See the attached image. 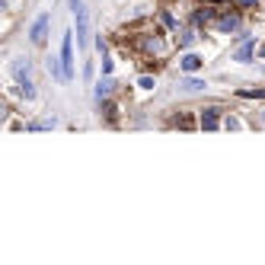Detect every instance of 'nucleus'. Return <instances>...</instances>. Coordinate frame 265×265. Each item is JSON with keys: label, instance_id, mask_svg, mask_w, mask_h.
Here are the masks:
<instances>
[{"label": "nucleus", "instance_id": "7", "mask_svg": "<svg viewBox=\"0 0 265 265\" xmlns=\"http://www.w3.org/2000/svg\"><path fill=\"white\" fill-rule=\"evenodd\" d=\"M218 29H221V32H233V29H240V16H221V19H218Z\"/></svg>", "mask_w": 265, "mask_h": 265}, {"label": "nucleus", "instance_id": "5", "mask_svg": "<svg viewBox=\"0 0 265 265\" xmlns=\"http://www.w3.org/2000/svg\"><path fill=\"white\" fill-rule=\"evenodd\" d=\"M29 61H26V58H16V61H13V77L19 80V83H26L29 80Z\"/></svg>", "mask_w": 265, "mask_h": 265}, {"label": "nucleus", "instance_id": "13", "mask_svg": "<svg viewBox=\"0 0 265 265\" xmlns=\"http://www.w3.org/2000/svg\"><path fill=\"white\" fill-rule=\"evenodd\" d=\"M102 112H105V118H115V105H112V102H105V105H102Z\"/></svg>", "mask_w": 265, "mask_h": 265}, {"label": "nucleus", "instance_id": "15", "mask_svg": "<svg viewBox=\"0 0 265 265\" xmlns=\"http://www.w3.org/2000/svg\"><path fill=\"white\" fill-rule=\"evenodd\" d=\"M259 0H236V7H256Z\"/></svg>", "mask_w": 265, "mask_h": 265}, {"label": "nucleus", "instance_id": "2", "mask_svg": "<svg viewBox=\"0 0 265 265\" xmlns=\"http://www.w3.org/2000/svg\"><path fill=\"white\" fill-rule=\"evenodd\" d=\"M61 64H64V80H70V74H74V32H64V42H61Z\"/></svg>", "mask_w": 265, "mask_h": 265}, {"label": "nucleus", "instance_id": "8", "mask_svg": "<svg viewBox=\"0 0 265 265\" xmlns=\"http://www.w3.org/2000/svg\"><path fill=\"white\" fill-rule=\"evenodd\" d=\"M249 58H252V42H243V45H240V51H236V61H249Z\"/></svg>", "mask_w": 265, "mask_h": 265}, {"label": "nucleus", "instance_id": "18", "mask_svg": "<svg viewBox=\"0 0 265 265\" xmlns=\"http://www.w3.org/2000/svg\"><path fill=\"white\" fill-rule=\"evenodd\" d=\"M262 122H265V112H262Z\"/></svg>", "mask_w": 265, "mask_h": 265}, {"label": "nucleus", "instance_id": "14", "mask_svg": "<svg viewBox=\"0 0 265 265\" xmlns=\"http://www.w3.org/2000/svg\"><path fill=\"white\" fill-rule=\"evenodd\" d=\"M83 77H87V80L93 77V61H87V64H83Z\"/></svg>", "mask_w": 265, "mask_h": 265}, {"label": "nucleus", "instance_id": "17", "mask_svg": "<svg viewBox=\"0 0 265 265\" xmlns=\"http://www.w3.org/2000/svg\"><path fill=\"white\" fill-rule=\"evenodd\" d=\"M259 55H262V58H265V48H262V51H259Z\"/></svg>", "mask_w": 265, "mask_h": 265}, {"label": "nucleus", "instance_id": "4", "mask_svg": "<svg viewBox=\"0 0 265 265\" xmlns=\"http://www.w3.org/2000/svg\"><path fill=\"white\" fill-rule=\"evenodd\" d=\"M218 125H221V112H218V109H204V112H201V128H204V131H214Z\"/></svg>", "mask_w": 265, "mask_h": 265}, {"label": "nucleus", "instance_id": "1", "mask_svg": "<svg viewBox=\"0 0 265 265\" xmlns=\"http://www.w3.org/2000/svg\"><path fill=\"white\" fill-rule=\"evenodd\" d=\"M70 10H74V19H77V45L87 48L90 45V19H87V10H83V0H70Z\"/></svg>", "mask_w": 265, "mask_h": 265}, {"label": "nucleus", "instance_id": "12", "mask_svg": "<svg viewBox=\"0 0 265 265\" xmlns=\"http://www.w3.org/2000/svg\"><path fill=\"white\" fill-rule=\"evenodd\" d=\"M214 13H211V10H198V13H195V22H208Z\"/></svg>", "mask_w": 265, "mask_h": 265}, {"label": "nucleus", "instance_id": "9", "mask_svg": "<svg viewBox=\"0 0 265 265\" xmlns=\"http://www.w3.org/2000/svg\"><path fill=\"white\" fill-rule=\"evenodd\" d=\"M109 90H112V83L109 80H99V83H96V99H105V96H109Z\"/></svg>", "mask_w": 265, "mask_h": 265}, {"label": "nucleus", "instance_id": "16", "mask_svg": "<svg viewBox=\"0 0 265 265\" xmlns=\"http://www.w3.org/2000/svg\"><path fill=\"white\" fill-rule=\"evenodd\" d=\"M204 4H224V0H204Z\"/></svg>", "mask_w": 265, "mask_h": 265}, {"label": "nucleus", "instance_id": "10", "mask_svg": "<svg viewBox=\"0 0 265 265\" xmlns=\"http://www.w3.org/2000/svg\"><path fill=\"white\" fill-rule=\"evenodd\" d=\"M182 87H186L189 93H198V90H204V83H201V80H186Z\"/></svg>", "mask_w": 265, "mask_h": 265}, {"label": "nucleus", "instance_id": "6", "mask_svg": "<svg viewBox=\"0 0 265 265\" xmlns=\"http://www.w3.org/2000/svg\"><path fill=\"white\" fill-rule=\"evenodd\" d=\"M201 64H204V61H201L198 55H186V58H182V70H186V74H195Z\"/></svg>", "mask_w": 265, "mask_h": 265}, {"label": "nucleus", "instance_id": "3", "mask_svg": "<svg viewBox=\"0 0 265 265\" xmlns=\"http://www.w3.org/2000/svg\"><path fill=\"white\" fill-rule=\"evenodd\" d=\"M48 19H51V16H48V13H42L39 19L32 22V32H29V39H32L35 45H45V39H48Z\"/></svg>", "mask_w": 265, "mask_h": 265}, {"label": "nucleus", "instance_id": "11", "mask_svg": "<svg viewBox=\"0 0 265 265\" xmlns=\"http://www.w3.org/2000/svg\"><path fill=\"white\" fill-rule=\"evenodd\" d=\"M138 87H141V90H153V77H147V74H144V77L138 80Z\"/></svg>", "mask_w": 265, "mask_h": 265}]
</instances>
